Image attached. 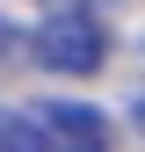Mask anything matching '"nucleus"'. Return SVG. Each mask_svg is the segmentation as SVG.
<instances>
[{"instance_id":"obj_1","label":"nucleus","mask_w":145,"mask_h":152,"mask_svg":"<svg viewBox=\"0 0 145 152\" xmlns=\"http://www.w3.org/2000/svg\"><path fill=\"white\" fill-rule=\"evenodd\" d=\"M29 51H36V65L58 72V80H87V72H102V58H109V29H102L94 7H51L44 22H36Z\"/></svg>"},{"instance_id":"obj_2","label":"nucleus","mask_w":145,"mask_h":152,"mask_svg":"<svg viewBox=\"0 0 145 152\" xmlns=\"http://www.w3.org/2000/svg\"><path fill=\"white\" fill-rule=\"evenodd\" d=\"M36 123H44V145L51 152H109L116 138H109V116L87 102H29Z\"/></svg>"},{"instance_id":"obj_3","label":"nucleus","mask_w":145,"mask_h":152,"mask_svg":"<svg viewBox=\"0 0 145 152\" xmlns=\"http://www.w3.org/2000/svg\"><path fill=\"white\" fill-rule=\"evenodd\" d=\"M0 152H51L36 109H0Z\"/></svg>"},{"instance_id":"obj_4","label":"nucleus","mask_w":145,"mask_h":152,"mask_svg":"<svg viewBox=\"0 0 145 152\" xmlns=\"http://www.w3.org/2000/svg\"><path fill=\"white\" fill-rule=\"evenodd\" d=\"M15 44H22V29H15V22H7V15H0V58H7V51H15Z\"/></svg>"}]
</instances>
